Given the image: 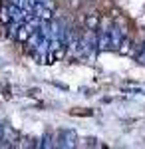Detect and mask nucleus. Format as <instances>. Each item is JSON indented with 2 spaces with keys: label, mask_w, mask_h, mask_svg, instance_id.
Here are the masks:
<instances>
[{
  "label": "nucleus",
  "mask_w": 145,
  "mask_h": 149,
  "mask_svg": "<svg viewBox=\"0 0 145 149\" xmlns=\"http://www.w3.org/2000/svg\"><path fill=\"white\" fill-rule=\"evenodd\" d=\"M98 24H100V18L93 16V14L86 18V28H93V30H98Z\"/></svg>",
  "instance_id": "obj_1"
}]
</instances>
